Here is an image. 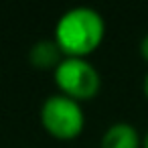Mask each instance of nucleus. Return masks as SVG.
<instances>
[{"label": "nucleus", "instance_id": "obj_1", "mask_svg": "<svg viewBox=\"0 0 148 148\" xmlns=\"http://www.w3.org/2000/svg\"><path fill=\"white\" fill-rule=\"evenodd\" d=\"M106 23L89 6H75L63 12L55 25V43L65 57H83L93 53L103 41Z\"/></svg>", "mask_w": 148, "mask_h": 148}, {"label": "nucleus", "instance_id": "obj_2", "mask_svg": "<svg viewBox=\"0 0 148 148\" xmlns=\"http://www.w3.org/2000/svg\"><path fill=\"white\" fill-rule=\"evenodd\" d=\"M53 77L61 93L75 101L91 99L101 85L97 69L83 57H63V61L55 67Z\"/></svg>", "mask_w": 148, "mask_h": 148}, {"label": "nucleus", "instance_id": "obj_3", "mask_svg": "<svg viewBox=\"0 0 148 148\" xmlns=\"http://www.w3.org/2000/svg\"><path fill=\"white\" fill-rule=\"evenodd\" d=\"M41 124L51 136L71 140L81 134L85 116L79 101L63 93H53L41 106Z\"/></svg>", "mask_w": 148, "mask_h": 148}, {"label": "nucleus", "instance_id": "obj_4", "mask_svg": "<svg viewBox=\"0 0 148 148\" xmlns=\"http://www.w3.org/2000/svg\"><path fill=\"white\" fill-rule=\"evenodd\" d=\"M140 146H142L140 134L128 122H116V124H112L103 132L101 144H99V148H140Z\"/></svg>", "mask_w": 148, "mask_h": 148}, {"label": "nucleus", "instance_id": "obj_5", "mask_svg": "<svg viewBox=\"0 0 148 148\" xmlns=\"http://www.w3.org/2000/svg\"><path fill=\"white\" fill-rule=\"evenodd\" d=\"M29 59L31 63L37 67V69H53L63 61V53L59 49V45L49 39H43V41H37L33 45V49L29 51Z\"/></svg>", "mask_w": 148, "mask_h": 148}, {"label": "nucleus", "instance_id": "obj_6", "mask_svg": "<svg viewBox=\"0 0 148 148\" xmlns=\"http://www.w3.org/2000/svg\"><path fill=\"white\" fill-rule=\"evenodd\" d=\"M140 53H142V57L148 61V35H144V39H142V43H140Z\"/></svg>", "mask_w": 148, "mask_h": 148}, {"label": "nucleus", "instance_id": "obj_7", "mask_svg": "<svg viewBox=\"0 0 148 148\" xmlns=\"http://www.w3.org/2000/svg\"><path fill=\"white\" fill-rule=\"evenodd\" d=\"M144 93H146V97H148V73L144 75Z\"/></svg>", "mask_w": 148, "mask_h": 148}, {"label": "nucleus", "instance_id": "obj_8", "mask_svg": "<svg viewBox=\"0 0 148 148\" xmlns=\"http://www.w3.org/2000/svg\"><path fill=\"white\" fill-rule=\"evenodd\" d=\"M142 148H148V132H146L144 138H142Z\"/></svg>", "mask_w": 148, "mask_h": 148}]
</instances>
